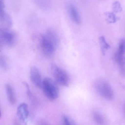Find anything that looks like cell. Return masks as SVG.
Listing matches in <instances>:
<instances>
[{
    "label": "cell",
    "instance_id": "cell-1",
    "mask_svg": "<svg viewBox=\"0 0 125 125\" xmlns=\"http://www.w3.org/2000/svg\"><path fill=\"white\" fill-rule=\"evenodd\" d=\"M59 38L55 31L48 30L41 36V45L44 54L47 57H52L59 43Z\"/></svg>",
    "mask_w": 125,
    "mask_h": 125
},
{
    "label": "cell",
    "instance_id": "cell-2",
    "mask_svg": "<svg viewBox=\"0 0 125 125\" xmlns=\"http://www.w3.org/2000/svg\"><path fill=\"white\" fill-rule=\"evenodd\" d=\"M45 96L50 100L57 99L59 95V89L58 83L49 77L43 79L42 88Z\"/></svg>",
    "mask_w": 125,
    "mask_h": 125
},
{
    "label": "cell",
    "instance_id": "cell-3",
    "mask_svg": "<svg viewBox=\"0 0 125 125\" xmlns=\"http://www.w3.org/2000/svg\"><path fill=\"white\" fill-rule=\"evenodd\" d=\"M51 70L55 81L59 84L68 87L70 83V77L67 72L57 64H51Z\"/></svg>",
    "mask_w": 125,
    "mask_h": 125
},
{
    "label": "cell",
    "instance_id": "cell-4",
    "mask_svg": "<svg viewBox=\"0 0 125 125\" xmlns=\"http://www.w3.org/2000/svg\"><path fill=\"white\" fill-rule=\"evenodd\" d=\"M16 36L14 32L9 29L0 28V43L3 45L11 47L15 44Z\"/></svg>",
    "mask_w": 125,
    "mask_h": 125
},
{
    "label": "cell",
    "instance_id": "cell-5",
    "mask_svg": "<svg viewBox=\"0 0 125 125\" xmlns=\"http://www.w3.org/2000/svg\"><path fill=\"white\" fill-rule=\"evenodd\" d=\"M96 87L99 94L104 98L108 100L113 99L114 93L108 83L105 81H99L96 83Z\"/></svg>",
    "mask_w": 125,
    "mask_h": 125
},
{
    "label": "cell",
    "instance_id": "cell-6",
    "mask_svg": "<svg viewBox=\"0 0 125 125\" xmlns=\"http://www.w3.org/2000/svg\"><path fill=\"white\" fill-rule=\"evenodd\" d=\"M30 78L32 83L38 88H42L43 80L40 71L35 66H33L30 71Z\"/></svg>",
    "mask_w": 125,
    "mask_h": 125
},
{
    "label": "cell",
    "instance_id": "cell-7",
    "mask_svg": "<svg viewBox=\"0 0 125 125\" xmlns=\"http://www.w3.org/2000/svg\"><path fill=\"white\" fill-rule=\"evenodd\" d=\"M17 115L19 119L24 124H27L29 115L28 106L25 103L20 104L17 109Z\"/></svg>",
    "mask_w": 125,
    "mask_h": 125
},
{
    "label": "cell",
    "instance_id": "cell-8",
    "mask_svg": "<svg viewBox=\"0 0 125 125\" xmlns=\"http://www.w3.org/2000/svg\"><path fill=\"white\" fill-rule=\"evenodd\" d=\"M0 24L1 28L9 29L12 25V20L10 15L4 9H0Z\"/></svg>",
    "mask_w": 125,
    "mask_h": 125
},
{
    "label": "cell",
    "instance_id": "cell-9",
    "mask_svg": "<svg viewBox=\"0 0 125 125\" xmlns=\"http://www.w3.org/2000/svg\"><path fill=\"white\" fill-rule=\"evenodd\" d=\"M68 11L70 17L74 22L77 24H80L81 19L76 6L73 3H69L68 5Z\"/></svg>",
    "mask_w": 125,
    "mask_h": 125
},
{
    "label": "cell",
    "instance_id": "cell-10",
    "mask_svg": "<svg viewBox=\"0 0 125 125\" xmlns=\"http://www.w3.org/2000/svg\"><path fill=\"white\" fill-rule=\"evenodd\" d=\"M6 92L8 101L11 104H14L16 101L14 91L10 84H7L5 85Z\"/></svg>",
    "mask_w": 125,
    "mask_h": 125
},
{
    "label": "cell",
    "instance_id": "cell-11",
    "mask_svg": "<svg viewBox=\"0 0 125 125\" xmlns=\"http://www.w3.org/2000/svg\"><path fill=\"white\" fill-rule=\"evenodd\" d=\"M99 41L102 52L104 55L106 50L110 48V46L107 43L105 38L104 36H101L99 38Z\"/></svg>",
    "mask_w": 125,
    "mask_h": 125
},
{
    "label": "cell",
    "instance_id": "cell-12",
    "mask_svg": "<svg viewBox=\"0 0 125 125\" xmlns=\"http://www.w3.org/2000/svg\"><path fill=\"white\" fill-rule=\"evenodd\" d=\"M93 117L95 122L99 125L104 124V120L103 117L98 112H94L93 113Z\"/></svg>",
    "mask_w": 125,
    "mask_h": 125
},
{
    "label": "cell",
    "instance_id": "cell-13",
    "mask_svg": "<svg viewBox=\"0 0 125 125\" xmlns=\"http://www.w3.org/2000/svg\"><path fill=\"white\" fill-rule=\"evenodd\" d=\"M116 53L120 55H124L125 54V38L121 39L120 43L118 49Z\"/></svg>",
    "mask_w": 125,
    "mask_h": 125
},
{
    "label": "cell",
    "instance_id": "cell-14",
    "mask_svg": "<svg viewBox=\"0 0 125 125\" xmlns=\"http://www.w3.org/2000/svg\"><path fill=\"white\" fill-rule=\"evenodd\" d=\"M0 65L4 70H7L8 68V64L7 59L4 55H1L0 57Z\"/></svg>",
    "mask_w": 125,
    "mask_h": 125
},
{
    "label": "cell",
    "instance_id": "cell-15",
    "mask_svg": "<svg viewBox=\"0 0 125 125\" xmlns=\"http://www.w3.org/2000/svg\"><path fill=\"white\" fill-rule=\"evenodd\" d=\"M106 15L107 16V20L109 23H115L118 20V17H117L113 13H106Z\"/></svg>",
    "mask_w": 125,
    "mask_h": 125
},
{
    "label": "cell",
    "instance_id": "cell-16",
    "mask_svg": "<svg viewBox=\"0 0 125 125\" xmlns=\"http://www.w3.org/2000/svg\"><path fill=\"white\" fill-rule=\"evenodd\" d=\"M62 120L63 125H76L73 120L65 115L63 116Z\"/></svg>",
    "mask_w": 125,
    "mask_h": 125
},
{
    "label": "cell",
    "instance_id": "cell-17",
    "mask_svg": "<svg viewBox=\"0 0 125 125\" xmlns=\"http://www.w3.org/2000/svg\"><path fill=\"white\" fill-rule=\"evenodd\" d=\"M113 11L115 13H118L121 11L122 8L120 3L118 2H114L113 5Z\"/></svg>",
    "mask_w": 125,
    "mask_h": 125
},
{
    "label": "cell",
    "instance_id": "cell-18",
    "mask_svg": "<svg viewBox=\"0 0 125 125\" xmlns=\"http://www.w3.org/2000/svg\"><path fill=\"white\" fill-rule=\"evenodd\" d=\"M22 83H23V84L24 85L25 88H26L27 94L29 98H30L32 94H31V91L29 85H28V84L27 83L25 82H23Z\"/></svg>",
    "mask_w": 125,
    "mask_h": 125
},
{
    "label": "cell",
    "instance_id": "cell-19",
    "mask_svg": "<svg viewBox=\"0 0 125 125\" xmlns=\"http://www.w3.org/2000/svg\"><path fill=\"white\" fill-rule=\"evenodd\" d=\"M38 4L41 7L43 8H48V6H49V3L47 2L46 1H38Z\"/></svg>",
    "mask_w": 125,
    "mask_h": 125
},
{
    "label": "cell",
    "instance_id": "cell-20",
    "mask_svg": "<svg viewBox=\"0 0 125 125\" xmlns=\"http://www.w3.org/2000/svg\"><path fill=\"white\" fill-rule=\"evenodd\" d=\"M14 125H20V124L17 122H15L14 123Z\"/></svg>",
    "mask_w": 125,
    "mask_h": 125
},
{
    "label": "cell",
    "instance_id": "cell-21",
    "mask_svg": "<svg viewBox=\"0 0 125 125\" xmlns=\"http://www.w3.org/2000/svg\"><path fill=\"white\" fill-rule=\"evenodd\" d=\"M124 113L125 114V103L124 104Z\"/></svg>",
    "mask_w": 125,
    "mask_h": 125
},
{
    "label": "cell",
    "instance_id": "cell-22",
    "mask_svg": "<svg viewBox=\"0 0 125 125\" xmlns=\"http://www.w3.org/2000/svg\"><path fill=\"white\" fill-rule=\"evenodd\" d=\"M41 125H46V124H42Z\"/></svg>",
    "mask_w": 125,
    "mask_h": 125
}]
</instances>
